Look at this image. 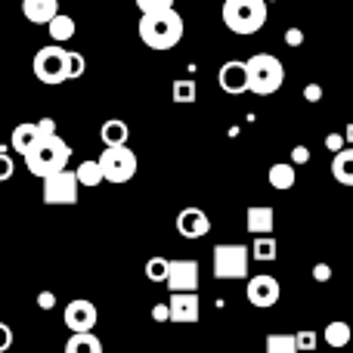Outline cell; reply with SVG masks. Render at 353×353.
I'll use <instances>...</instances> for the list:
<instances>
[{"label": "cell", "instance_id": "6da1fadb", "mask_svg": "<svg viewBox=\"0 0 353 353\" xmlns=\"http://www.w3.org/2000/svg\"><path fill=\"white\" fill-rule=\"evenodd\" d=\"M140 41L149 50H171L183 41V19L174 6L149 10L140 16Z\"/></svg>", "mask_w": 353, "mask_h": 353}, {"label": "cell", "instance_id": "7a4b0ae2", "mask_svg": "<svg viewBox=\"0 0 353 353\" xmlns=\"http://www.w3.org/2000/svg\"><path fill=\"white\" fill-rule=\"evenodd\" d=\"M68 159H72L68 143L62 140L59 134H47L25 152V168L34 176H47V174H56V171H62V168H68Z\"/></svg>", "mask_w": 353, "mask_h": 353}, {"label": "cell", "instance_id": "3957f363", "mask_svg": "<svg viewBox=\"0 0 353 353\" xmlns=\"http://www.w3.org/2000/svg\"><path fill=\"white\" fill-rule=\"evenodd\" d=\"M220 16L232 34H254L267 25V0H223Z\"/></svg>", "mask_w": 353, "mask_h": 353}, {"label": "cell", "instance_id": "277c9868", "mask_svg": "<svg viewBox=\"0 0 353 353\" xmlns=\"http://www.w3.org/2000/svg\"><path fill=\"white\" fill-rule=\"evenodd\" d=\"M245 72H248V90L257 93V97H273L282 87V81H285V65L270 53L251 56L245 62Z\"/></svg>", "mask_w": 353, "mask_h": 353}, {"label": "cell", "instance_id": "5b68a950", "mask_svg": "<svg viewBox=\"0 0 353 353\" xmlns=\"http://www.w3.org/2000/svg\"><path fill=\"white\" fill-rule=\"evenodd\" d=\"M97 161H99V171H103V180L109 183H130L137 174V152L128 143L105 146V152Z\"/></svg>", "mask_w": 353, "mask_h": 353}, {"label": "cell", "instance_id": "8992f818", "mask_svg": "<svg viewBox=\"0 0 353 353\" xmlns=\"http://www.w3.org/2000/svg\"><path fill=\"white\" fill-rule=\"evenodd\" d=\"M214 257V276L217 279H245L248 276V245L242 242H232V245H214L211 251Z\"/></svg>", "mask_w": 353, "mask_h": 353}, {"label": "cell", "instance_id": "52a82bcc", "mask_svg": "<svg viewBox=\"0 0 353 353\" xmlns=\"http://www.w3.org/2000/svg\"><path fill=\"white\" fill-rule=\"evenodd\" d=\"M65 56L68 50H62L59 43H50V47H41L34 53V74L37 81H43V84L56 87V84H65L68 74H65Z\"/></svg>", "mask_w": 353, "mask_h": 353}, {"label": "cell", "instance_id": "ba28073f", "mask_svg": "<svg viewBox=\"0 0 353 353\" xmlns=\"http://www.w3.org/2000/svg\"><path fill=\"white\" fill-rule=\"evenodd\" d=\"M43 180V201L47 205H74V199H78V176H74V171H68V168H62V171L56 174H47L41 176Z\"/></svg>", "mask_w": 353, "mask_h": 353}, {"label": "cell", "instance_id": "9c48e42d", "mask_svg": "<svg viewBox=\"0 0 353 353\" xmlns=\"http://www.w3.org/2000/svg\"><path fill=\"white\" fill-rule=\"evenodd\" d=\"M165 285L171 292H195L199 288V263L195 261H168Z\"/></svg>", "mask_w": 353, "mask_h": 353}, {"label": "cell", "instance_id": "30bf717a", "mask_svg": "<svg viewBox=\"0 0 353 353\" xmlns=\"http://www.w3.org/2000/svg\"><path fill=\"white\" fill-rule=\"evenodd\" d=\"M279 294H282L279 279H273V276H254V279H248V285H245V298H248V304L261 307V310L273 307L276 301H279Z\"/></svg>", "mask_w": 353, "mask_h": 353}, {"label": "cell", "instance_id": "8fae6325", "mask_svg": "<svg viewBox=\"0 0 353 353\" xmlns=\"http://www.w3.org/2000/svg\"><path fill=\"white\" fill-rule=\"evenodd\" d=\"M62 319H65V329H72V332H90L93 325H97L99 313L87 298H74L72 304H65Z\"/></svg>", "mask_w": 353, "mask_h": 353}, {"label": "cell", "instance_id": "7c38bea8", "mask_svg": "<svg viewBox=\"0 0 353 353\" xmlns=\"http://www.w3.org/2000/svg\"><path fill=\"white\" fill-rule=\"evenodd\" d=\"M201 310V301L195 292H171L168 301V319L171 323H195Z\"/></svg>", "mask_w": 353, "mask_h": 353}, {"label": "cell", "instance_id": "4fadbf2b", "mask_svg": "<svg viewBox=\"0 0 353 353\" xmlns=\"http://www.w3.org/2000/svg\"><path fill=\"white\" fill-rule=\"evenodd\" d=\"M176 232L183 239H201L211 232V217H208L201 208H183L176 214Z\"/></svg>", "mask_w": 353, "mask_h": 353}, {"label": "cell", "instance_id": "5bb4252c", "mask_svg": "<svg viewBox=\"0 0 353 353\" xmlns=\"http://www.w3.org/2000/svg\"><path fill=\"white\" fill-rule=\"evenodd\" d=\"M217 84L223 93L239 97V93H248V72H245V62H223L217 72Z\"/></svg>", "mask_w": 353, "mask_h": 353}, {"label": "cell", "instance_id": "9a60e30c", "mask_svg": "<svg viewBox=\"0 0 353 353\" xmlns=\"http://www.w3.org/2000/svg\"><path fill=\"white\" fill-rule=\"evenodd\" d=\"M273 208L270 205H251L248 211H245V230L251 232V236H263V232L273 230Z\"/></svg>", "mask_w": 353, "mask_h": 353}, {"label": "cell", "instance_id": "2e32d148", "mask_svg": "<svg viewBox=\"0 0 353 353\" xmlns=\"http://www.w3.org/2000/svg\"><path fill=\"white\" fill-rule=\"evenodd\" d=\"M59 12V0H22V16L31 25H47Z\"/></svg>", "mask_w": 353, "mask_h": 353}, {"label": "cell", "instance_id": "e0dca14e", "mask_svg": "<svg viewBox=\"0 0 353 353\" xmlns=\"http://www.w3.org/2000/svg\"><path fill=\"white\" fill-rule=\"evenodd\" d=\"M37 140H41V130H37V124L34 121H22V124H16L10 143H12V149H16L19 155H25Z\"/></svg>", "mask_w": 353, "mask_h": 353}, {"label": "cell", "instance_id": "ac0fdd59", "mask_svg": "<svg viewBox=\"0 0 353 353\" xmlns=\"http://www.w3.org/2000/svg\"><path fill=\"white\" fill-rule=\"evenodd\" d=\"M65 353H103V341L90 332H72V338L65 341Z\"/></svg>", "mask_w": 353, "mask_h": 353}, {"label": "cell", "instance_id": "d6986e66", "mask_svg": "<svg viewBox=\"0 0 353 353\" xmlns=\"http://www.w3.org/2000/svg\"><path fill=\"white\" fill-rule=\"evenodd\" d=\"M47 34L53 37V43L72 41V37H74V19L65 16V12H56V16L47 22Z\"/></svg>", "mask_w": 353, "mask_h": 353}, {"label": "cell", "instance_id": "ffe728a7", "mask_svg": "<svg viewBox=\"0 0 353 353\" xmlns=\"http://www.w3.org/2000/svg\"><path fill=\"white\" fill-rule=\"evenodd\" d=\"M332 174L341 186H353V149H338L335 161H332Z\"/></svg>", "mask_w": 353, "mask_h": 353}, {"label": "cell", "instance_id": "44dd1931", "mask_svg": "<svg viewBox=\"0 0 353 353\" xmlns=\"http://www.w3.org/2000/svg\"><path fill=\"white\" fill-rule=\"evenodd\" d=\"M99 137H103L105 146H118V143H128L130 128L121 118H109V121H103V128H99Z\"/></svg>", "mask_w": 353, "mask_h": 353}, {"label": "cell", "instance_id": "7402d4cb", "mask_svg": "<svg viewBox=\"0 0 353 353\" xmlns=\"http://www.w3.org/2000/svg\"><path fill=\"white\" fill-rule=\"evenodd\" d=\"M276 251H279L276 239L270 236V232H263V236L254 239V245L248 248V254L254 257V261H261V263H270V261H276Z\"/></svg>", "mask_w": 353, "mask_h": 353}, {"label": "cell", "instance_id": "603a6c76", "mask_svg": "<svg viewBox=\"0 0 353 353\" xmlns=\"http://www.w3.org/2000/svg\"><path fill=\"white\" fill-rule=\"evenodd\" d=\"M350 335H353V329L347 323H341V319L329 323V325H325V332H323V338H325V344H329V347H347Z\"/></svg>", "mask_w": 353, "mask_h": 353}, {"label": "cell", "instance_id": "cb8c5ba5", "mask_svg": "<svg viewBox=\"0 0 353 353\" xmlns=\"http://www.w3.org/2000/svg\"><path fill=\"white\" fill-rule=\"evenodd\" d=\"M267 176H270V186L273 189H292L294 180H298V176H294V165H285V161L270 168Z\"/></svg>", "mask_w": 353, "mask_h": 353}, {"label": "cell", "instance_id": "d4e9b609", "mask_svg": "<svg viewBox=\"0 0 353 353\" xmlns=\"http://www.w3.org/2000/svg\"><path fill=\"white\" fill-rule=\"evenodd\" d=\"M74 176H78L81 186H99L103 183V171H99V161H81L78 171H74Z\"/></svg>", "mask_w": 353, "mask_h": 353}, {"label": "cell", "instance_id": "484cf974", "mask_svg": "<svg viewBox=\"0 0 353 353\" xmlns=\"http://www.w3.org/2000/svg\"><path fill=\"white\" fill-rule=\"evenodd\" d=\"M171 97H174V103H180V105L195 103V81H189V78L174 81V87H171Z\"/></svg>", "mask_w": 353, "mask_h": 353}, {"label": "cell", "instance_id": "4316f807", "mask_svg": "<svg viewBox=\"0 0 353 353\" xmlns=\"http://www.w3.org/2000/svg\"><path fill=\"white\" fill-rule=\"evenodd\" d=\"M267 353H298V347H294V335H270Z\"/></svg>", "mask_w": 353, "mask_h": 353}, {"label": "cell", "instance_id": "83f0119b", "mask_svg": "<svg viewBox=\"0 0 353 353\" xmlns=\"http://www.w3.org/2000/svg\"><path fill=\"white\" fill-rule=\"evenodd\" d=\"M84 72H87L84 56H81V53H72V50H68V56H65V74H68V81H72V78H81Z\"/></svg>", "mask_w": 353, "mask_h": 353}, {"label": "cell", "instance_id": "f1b7e54d", "mask_svg": "<svg viewBox=\"0 0 353 353\" xmlns=\"http://www.w3.org/2000/svg\"><path fill=\"white\" fill-rule=\"evenodd\" d=\"M165 273H168V261L165 257H152L146 263V279L149 282H165Z\"/></svg>", "mask_w": 353, "mask_h": 353}, {"label": "cell", "instance_id": "f546056e", "mask_svg": "<svg viewBox=\"0 0 353 353\" xmlns=\"http://www.w3.org/2000/svg\"><path fill=\"white\" fill-rule=\"evenodd\" d=\"M294 347L298 350H313L316 347V332H310V329L298 332V335H294Z\"/></svg>", "mask_w": 353, "mask_h": 353}, {"label": "cell", "instance_id": "4dcf8cb0", "mask_svg": "<svg viewBox=\"0 0 353 353\" xmlns=\"http://www.w3.org/2000/svg\"><path fill=\"white\" fill-rule=\"evenodd\" d=\"M12 174H16V165H12V155L0 152V183H6Z\"/></svg>", "mask_w": 353, "mask_h": 353}, {"label": "cell", "instance_id": "1f68e13d", "mask_svg": "<svg viewBox=\"0 0 353 353\" xmlns=\"http://www.w3.org/2000/svg\"><path fill=\"white\" fill-rule=\"evenodd\" d=\"M140 12H149V10H165V6H174V0H137Z\"/></svg>", "mask_w": 353, "mask_h": 353}, {"label": "cell", "instance_id": "d6a6232c", "mask_svg": "<svg viewBox=\"0 0 353 353\" xmlns=\"http://www.w3.org/2000/svg\"><path fill=\"white\" fill-rule=\"evenodd\" d=\"M12 347V329L6 323H0V353H6Z\"/></svg>", "mask_w": 353, "mask_h": 353}, {"label": "cell", "instance_id": "836d02e7", "mask_svg": "<svg viewBox=\"0 0 353 353\" xmlns=\"http://www.w3.org/2000/svg\"><path fill=\"white\" fill-rule=\"evenodd\" d=\"M310 161V149L307 146H294L292 149V165H307Z\"/></svg>", "mask_w": 353, "mask_h": 353}, {"label": "cell", "instance_id": "e575fe53", "mask_svg": "<svg viewBox=\"0 0 353 353\" xmlns=\"http://www.w3.org/2000/svg\"><path fill=\"white\" fill-rule=\"evenodd\" d=\"M285 43H288V47H301V43H304V31H301V28H288L285 31Z\"/></svg>", "mask_w": 353, "mask_h": 353}, {"label": "cell", "instance_id": "d590c367", "mask_svg": "<svg viewBox=\"0 0 353 353\" xmlns=\"http://www.w3.org/2000/svg\"><path fill=\"white\" fill-rule=\"evenodd\" d=\"M304 99H307V103H319V99H323V87H319V84H307L304 87Z\"/></svg>", "mask_w": 353, "mask_h": 353}, {"label": "cell", "instance_id": "8d00e7d4", "mask_svg": "<svg viewBox=\"0 0 353 353\" xmlns=\"http://www.w3.org/2000/svg\"><path fill=\"white\" fill-rule=\"evenodd\" d=\"M313 279H316V282H329L332 279V267H329V263H316V267H313Z\"/></svg>", "mask_w": 353, "mask_h": 353}, {"label": "cell", "instance_id": "74e56055", "mask_svg": "<svg viewBox=\"0 0 353 353\" xmlns=\"http://www.w3.org/2000/svg\"><path fill=\"white\" fill-rule=\"evenodd\" d=\"M37 307H41V310H53V307H56V294L53 292H41V294H37Z\"/></svg>", "mask_w": 353, "mask_h": 353}, {"label": "cell", "instance_id": "f35d334b", "mask_svg": "<svg viewBox=\"0 0 353 353\" xmlns=\"http://www.w3.org/2000/svg\"><path fill=\"white\" fill-rule=\"evenodd\" d=\"M341 146H344V137L341 134H329V137H325V149H329V152H338Z\"/></svg>", "mask_w": 353, "mask_h": 353}, {"label": "cell", "instance_id": "ab89813d", "mask_svg": "<svg viewBox=\"0 0 353 353\" xmlns=\"http://www.w3.org/2000/svg\"><path fill=\"white\" fill-rule=\"evenodd\" d=\"M34 124H37V130H41V137L56 134V121H53V118H41V121H34Z\"/></svg>", "mask_w": 353, "mask_h": 353}, {"label": "cell", "instance_id": "60d3db41", "mask_svg": "<svg viewBox=\"0 0 353 353\" xmlns=\"http://www.w3.org/2000/svg\"><path fill=\"white\" fill-rule=\"evenodd\" d=\"M152 319L155 323H168V304H155L152 307Z\"/></svg>", "mask_w": 353, "mask_h": 353}]
</instances>
